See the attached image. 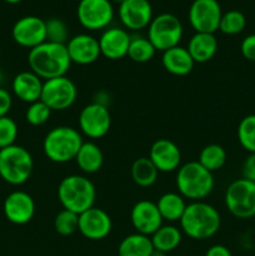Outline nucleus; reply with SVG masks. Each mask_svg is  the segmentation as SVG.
Returning <instances> with one entry per match:
<instances>
[{
    "mask_svg": "<svg viewBox=\"0 0 255 256\" xmlns=\"http://www.w3.org/2000/svg\"><path fill=\"white\" fill-rule=\"evenodd\" d=\"M42 84L44 82L42 78L38 76L32 70H28L15 75L12 82V89L18 99L26 104H32L42 98Z\"/></svg>",
    "mask_w": 255,
    "mask_h": 256,
    "instance_id": "412c9836",
    "label": "nucleus"
},
{
    "mask_svg": "<svg viewBox=\"0 0 255 256\" xmlns=\"http://www.w3.org/2000/svg\"><path fill=\"white\" fill-rule=\"evenodd\" d=\"M226 158V152L222 145L209 144L202 148L196 162L210 172H215L224 166Z\"/></svg>",
    "mask_w": 255,
    "mask_h": 256,
    "instance_id": "c85d7f7f",
    "label": "nucleus"
},
{
    "mask_svg": "<svg viewBox=\"0 0 255 256\" xmlns=\"http://www.w3.org/2000/svg\"><path fill=\"white\" fill-rule=\"evenodd\" d=\"M222 6L218 0H194L189 8L188 18L195 32L214 34L219 30Z\"/></svg>",
    "mask_w": 255,
    "mask_h": 256,
    "instance_id": "9b49d317",
    "label": "nucleus"
},
{
    "mask_svg": "<svg viewBox=\"0 0 255 256\" xmlns=\"http://www.w3.org/2000/svg\"><path fill=\"white\" fill-rule=\"evenodd\" d=\"M76 98V85L65 75L45 80L40 100L44 102L52 109V112H64L74 105Z\"/></svg>",
    "mask_w": 255,
    "mask_h": 256,
    "instance_id": "1a4fd4ad",
    "label": "nucleus"
},
{
    "mask_svg": "<svg viewBox=\"0 0 255 256\" xmlns=\"http://www.w3.org/2000/svg\"><path fill=\"white\" fill-rule=\"evenodd\" d=\"M162 68L172 75L185 76L192 72L195 62L186 48L178 45L162 52Z\"/></svg>",
    "mask_w": 255,
    "mask_h": 256,
    "instance_id": "4be33fe9",
    "label": "nucleus"
},
{
    "mask_svg": "<svg viewBox=\"0 0 255 256\" xmlns=\"http://www.w3.org/2000/svg\"><path fill=\"white\" fill-rule=\"evenodd\" d=\"M46 26V42L66 45L69 38V28L59 18H50L45 20Z\"/></svg>",
    "mask_w": 255,
    "mask_h": 256,
    "instance_id": "72a5a7b5",
    "label": "nucleus"
},
{
    "mask_svg": "<svg viewBox=\"0 0 255 256\" xmlns=\"http://www.w3.org/2000/svg\"><path fill=\"white\" fill-rule=\"evenodd\" d=\"M240 52L245 59L255 62V34H250L242 39L240 44Z\"/></svg>",
    "mask_w": 255,
    "mask_h": 256,
    "instance_id": "e433bc0d",
    "label": "nucleus"
},
{
    "mask_svg": "<svg viewBox=\"0 0 255 256\" xmlns=\"http://www.w3.org/2000/svg\"><path fill=\"white\" fill-rule=\"evenodd\" d=\"M175 184L179 194L192 202H202L214 190V175L198 162L180 165L176 170Z\"/></svg>",
    "mask_w": 255,
    "mask_h": 256,
    "instance_id": "20e7f679",
    "label": "nucleus"
},
{
    "mask_svg": "<svg viewBox=\"0 0 255 256\" xmlns=\"http://www.w3.org/2000/svg\"><path fill=\"white\" fill-rule=\"evenodd\" d=\"M79 228V215L70 210L62 209L54 219V229L62 236H70L75 234Z\"/></svg>",
    "mask_w": 255,
    "mask_h": 256,
    "instance_id": "473e14b6",
    "label": "nucleus"
},
{
    "mask_svg": "<svg viewBox=\"0 0 255 256\" xmlns=\"http://www.w3.org/2000/svg\"><path fill=\"white\" fill-rule=\"evenodd\" d=\"M12 40L18 45L32 50L46 42L45 20L35 15H26L15 22L12 29Z\"/></svg>",
    "mask_w": 255,
    "mask_h": 256,
    "instance_id": "ddd939ff",
    "label": "nucleus"
},
{
    "mask_svg": "<svg viewBox=\"0 0 255 256\" xmlns=\"http://www.w3.org/2000/svg\"><path fill=\"white\" fill-rule=\"evenodd\" d=\"M132 179L138 186L150 188L156 182L159 172L149 158H139L132 165Z\"/></svg>",
    "mask_w": 255,
    "mask_h": 256,
    "instance_id": "cd10ccee",
    "label": "nucleus"
},
{
    "mask_svg": "<svg viewBox=\"0 0 255 256\" xmlns=\"http://www.w3.org/2000/svg\"><path fill=\"white\" fill-rule=\"evenodd\" d=\"M112 2H114L115 4L120 5V4H122V2H124V0H112Z\"/></svg>",
    "mask_w": 255,
    "mask_h": 256,
    "instance_id": "37998d69",
    "label": "nucleus"
},
{
    "mask_svg": "<svg viewBox=\"0 0 255 256\" xmlns=\"http://www.w3.org/2000/svg\"><path fill=\"white\" fill-rule=\"evenodd\" d=\"M188 52L195 64L210 62L218 52V39L209 32H195L188 42Z\"/></svg>",
    "mask_w": 255,
    "mask_h": 256,
    "instance_id": "5701e85b",
    "label": "nucleus"
},
{
    "mask_svg": "<svg viewBox=\"0 0 255 256\" xmlns=\"http://www.w3.org/2000/svg\"><path fill=\"white\" fill-rule=\"evenodd\" d=\"M205 256H232V254L226 246L216 244V245H212V246H210L209 249L206 250Z\"/></svg>",
    "mask_w": 255,
    "mask_h": 256,
    "instance_id": "ea45409f",
    "label": "nucleus"
},
{
    "mask_svg": "<svg viewBox=\"0 0 255 256\" xmlns=\"http://www.w3.org/2000/svg\"><path fill=\"white\" fill-rule=\"evenodd\" d=\"M58 199L62 209L82 214L94 206L96 189L92 180L82 175H68L58 185Z\"/></svg>",
    "mask_w": 255,
    "mask_h": 256,
    "instance_id": "7ed1b4c3",
    "label": "nucleus"
},
{
    "mask_svg": "<svg viewBox=\"0 0 255 256\" xmlns=\"http://www.w3.org/2000/svg\"><path fill=\"white\" fill-rule=\"evenodd\" d=\"M242 174L244 179L255 182V152L248 155L246 159L244 160L242 168Z\"/></svg>",
    "mask_w": 255,
    "mask_h": 256,
    "instance_id": "4c0bfd02",
    "label": "nucleus"
},
{
    "mask_svg": "<svg viewBox=\"0 0 255 256\" xmlns=\"http://www.w3.org/2000/svg\"><path fill=\"white\" fill-rule=\"evenodd\" d=\"M118 12L125 29L132 32L148 28L154 18L149 0H124V2L119 5Z\"/></svg>",
    "mask_w": 255,
    "mask_h": 256,
    "instance_id": "2eb2a0df",
    "label": "nucleus"
},
{
    "mask_svg": "<svg viewBox=\"0 0 255 256\" xmlns=\"http://www.w3.org/2000/svg\"><path fill=\"white\" fill-rule=\"evenodd\" d=\"M4 2H8V4H19L22 0H4Z\"/></svg>",
    "mask_w": 255,
    "mask_h": 256,
    "instance_id": "79ce46f5",
    "label": "nucleus"
},
{
    "mask_svg": "<svg viewBox=\"0 0 255 256\" xmlns=\"http://www.w3.org/2000/svg\"><path fill=\"white\" fill-rule=\"evenodd\" d=\"M150 239L154 249L168 254L179 246L182 239V232L174 225H162Z\"/></svg>",
    "mask_w": 255,
    "mask_h": 256,
    "instance_id": "bb28decb",
    "label": "nucleus"
},
{
    "mask_svg": "<svg viewBox=\"0 0 255 256\" xmlns=\"http://www.w3.org/2000/svg\"><path fill=\"white\" fill-rule=\"evenodd\" d=\"M0 48H2V45H0Z\"/></svg>",
    "mask_w": 255,
    "mask_h": 256,
    "instance_id": "a18cd8bd",
    "label": "nucleus"
},
{
    "mask_svg": "<svg viewBox=\"0 0 255 256\" xmlns=\"http://www.w3.org/2000/svg\"><path fill=\"white\" fill-rule=\"evenodd\" d=\"M76 16L85 29L92 32L106 29L114 19V6L110 0H80Z\"/></svg>",
    "mask_w": 255,
    "mask_h": 256,
    "instance_id": "9d476101",
    "label": "nucleus"
},
{
    "mask_svg": "<svg viewBox=\"0 0 255 256\" xmlns=\"http://www.w3.org/2000/svg\"><path fill=\"white\" fill-rule=\"evenodd\" d=\"M34 160L32 154L20 145L0 150V178L10 185H22L32 176Z\"/></svg>",
    "mask_w": 255,
    "mask_h": 256,
    "instance_id": "423d86ee",
    "label": "nucleus"
},
{
    "mask_svg": "<svg viewBox=\"0 0 255 256\" xmlns=\"http://www.w3.org/2000/svg\"><path fill=\"white\" fill-rule=\"evenodd\" d=\"M184 29L176 15L172 12H162L152 18L148 26V39L150 40L156 52H166L179 45L182 42Z\"/></svg>",
    "mask_w": 255,
    "mask_h": 256,
    "instance_id": "0eeeda50",
    "label": "nucleus"
},
{
    "mask_svg": "<svg viewBox=\"0 0 255 256\" xmlns=\"http://www.w3.org/2000/svg\"><path fill=\"white\" fill-rule=\"evenodd\" d=\"M100 52L109 60H120L128 55L132 35L122 28H108L99 39Z\"/></svg>",
    "mask_w": 255,
    "mask_h": 256,
    "instance_id": "aec40b11",
    "label": "nucleus"
},
{
    "mask_svg": "<svg viewBox=\"0 0 255 256\" xmlns=\"http://www.w3.org/2000/svg\"><path fill=\"white\" fill-rule=\"evenodd\" d=\"M82 142V132L75 128L62 125L48 132L42 142V152L50 162L65 164L75 160Z\"/></svg>",
    "mask_w": 255,
    "mask_h": 256,
    "instance_id": "39448f33",
    "label": "nucleus"
},
{
    "mask_svg": "<svg viewBox=\"0 0 255 256\" xmlns=\"http://www.w3.org/2000/svg\"><path fill=\"white\" fill-rule=\"evenodd\" d=\"M185 199L179 192H165L158 199L156 206L162 220L174 222H180L186 208Z\"/></svg>",
    "mask_w": 255,
    "mask_h": 256,
    "instance_id": "393cba45",
    "label": "nucleus"
},
{
    "mask_svg": "<svg viewBox=\"0 0 255 256\" xmlns=\"http://www.w3.org/2000/svg\"><path fill=\"white\" fill-rule=\"evenodd\" d=\"M12 106V96L5 88L0 86V118L8 116Z\"/></svg>",
    "mask_w": 255,
    "mask_h": 256,
    "instance_id": "58836bf2",
    "label": "nucleus"
},
{
    "mask_svg": "<svg viewBox=\"0 0 255 256\" xmlns=\"http://www.w3.org/2000/svg\"><path fill=\"white\" fill-rule=\"evenodd\" d=\"M75 162L82 172L95 174L102 169L104 164V154L99 145L92 142H84L75 158Z\"/></svg>",
    "mask_w": 255,
    "mask_h": 256,
    "instance_id": "b1692460",
    "label": "nucleus"
},
{
    "mask_svg": "<svg viewBox=\"0 0 255 256\" xmlns=\"http://www.w3.org/2000/svg\"><path fill=\"white\" fill-rule=\"evenodd\" d=\"M149 158L159 172H176L182 164L179 146L169 139H158L152 142Z\"/></svg>",
    "mask_w": 255,
    "mask_h": 256,
    "instance_id": "a211bd4d",
    "label": "nucleus"
},
{
    "mask_svg": "<svg viewBox=\"0 0 255 256\" xmlns=\"http://www.w3.org/2000/svg\"><path fill=\"white\" fill-rule=\"evenodd\" d=\"M179 222L180 230L190 239L206 240L219 232L222 218L218 209L202 200L188 204Z\"/></svg>",
    "mask_w": 255,
    "mask_h": 256,
    "instance_id": "f03ea898",
    "label": "nucleus"
},
{
    "mask_svg": "<svg viewBox=\"0 0 255 256\" xmlns=\"http://www.w3.org/2000/svg\"><path fill=\"white\" fill-rule=\"evenodd\" d=\"M130 220L136 232L146 236H152L164 222L158 210L156 202L150 200H140L135 202L130 212Z\"/></svg>",
    "mask_w": 255,
    "mask_h": 256,
    "instance_id": "f3484780",
    "label": "nucleus"
},
{
    "mask_svg": "<svg viewBox=\"0 0 255 256\" xmlns=\"http://www.w3.org/2000/svg\"><path fill=\"white\" fill-rule=\"evenodd\" d=\"M66 49L72 64L90 65L102 56L99 40L89 34H78L70 38Z\"/></svg>",
    "mask_w": 255,
    "mask_h": 256,
    "instance_id": "6ab92c4d",
    "label": "nucleus"
},
{
    "mask_svg": "<svg viewBox=\"0 0 255 256\" xmlns=\"http://www.w3.org/2000/svg\"><path fill=\"white\" fill-rule=\"evenodd\" d=\"M246 26V18L239 10H229L222 12L219 30L225 35H238Z\"/></svg>",
    "mask_w": 255,
    "mask_h": 256,
    "instance_id": "2f4dec72",
    "label": "nucleus"
},
{
    "mask_svg": "<svg viewBox=\"0 0 255 256\" xmlns=\"http://www.w3.org/2000/svg\"><path fill=\"white\" fill-rule=\"evenodd\" d=\"M79 129L89 139H102L109 132L112 126V115L109 109L98 102L88 104L79 114Z\"/></svg>",
    "mask_w": 255,
    "mask_h": 256,
    "instance_id": "f8f14e48",
    "label": "nucleus"
},
{
    "mask_svg": "<svg viewBox=\"0 0 255 256\" xmlns=\"http://www.w3.org/2000/svg\"><path fill=\"white\" fill-rule=\"evenodd\" d=\"M225 206L232 216L238 219H250L255 216V182L236 179L226 188Z\"/></svg>",
    "mask_w": 255,
    "mask_h": 256,
    "instance_id": "6e6552de",
    "label": "nucleus"
},
{
    "mask_svg": "<svg viewBox=\"0 0 255 256\" xmlns=\"http://www.w3.org/2000/svg\"><path fill=\"white\" fill-rule=\"evenodd\" d=\"M150 256H166V252H160V250H156V249H154V250H152V255H150Z\"/></svg>",
    "mask_w": 255,
    "mask_h": 256,
    "instance_id": "a19ab883",
    "label": "nucleus"
},
{
    "mask_svg": "<svg viewBox=\"0 0 255 256\" xmlns=\"http://www.w3.org/2000/svg\"><path fill=\"white\" fill-rule=\"evenodd\" d=\"M155 52H156V49L148 38L132 36L126 56L132 62L144 64V62H150L155 56Z\"/></svg>",
    "mask_w": 255,
    "mask_h": 256,
    "instance_id": "c756f323",
    "label": "nucleus"
},
{
    "mask_svg": "<svg viewBox=\"0 0 255 256\" xmlns=\"http://www.w3.org/2000/svg\"><path fill=\"white\" fill-rule=\"evenodd\" d=\"M112 222L110 215L100 208L92 206L79 214L78 232L86 239L96 242L102 240L112 232Z\"/></svg>",
    "mask_w": 255,
    "mask_h": 256,
    "instance_id": "4468645a",
    "label": "nucleus"
},
{
    "mask_svg": "<svg viewBox=\"0 0 255 256\" xmlns=\"http://www.w3.org/2000/svg\"><path fill=\"white\" fill-rule=\"evenodd\" d=\"M78 2H80V0H78Z\"/></svg>",
    "mask_w": 255,
    "mask_h": 256,
    "instance_id": "c03bdc74",
    "label": "nucleus"
},
{
    "mask_svg": "<svg viewBox=\"0 0 255 256\" xmlns=\"http://www.w3.org/2000/svg\"><path fill=\"white\" fill-rule=\"evenodd\" d=\"M18 138V125L10 116L0 118V150L15 144Z\"/></svg>",
    "mask_w": 255,
    "mask_h": 256,
    "instance_id": "c9c22d12",
    "label": "nucleus"
},
{
    "mask_svg": "<svg viewBox=\"0 0 255 256\" xmlns=\"http://www.w3.org/2000/svg\"><path fill=\"white\" fill-rule=\"evenodd\" d=\"M240 146L249 154L255 152V114L246 115L240 120L236 130Z\"/></svg>",
    "mask_w": 255,
    "mask_h": 256,
    "instance_id": "7c9ffc66",
    "label": "nucleus"
},
{
    "mask_svg": "<svg viewBox=\"0 0 255 256\" xmlns=\"http://www.w3.org/2000/svg\"><path fill=\"white\" fill-rule=\"evenodd\" d=\"M66 45L45 42L29 50L28 65L30 70L44 80L65 76L72 66Z\"/></svg>",
    "mask_w": 255,
    "mask_h": 256,
    "instance_id": "f257e3e1",
    "label": "nucleus"
},
{
    "mask_svg": "<svg viewBox=\"0 0 255 256\" xmlns=\"http://www.w3.org/2000/svg\"><path fill=\"white\" fill-rule=\"evenodd\" d=\"M50 115H52V109L44 102L38 100L29 104L25 112V119L32 126H42L50 119Z\"/></svg>",
    "mask_w": 255,
    "mask_h": 256,
    "instance_id": "f704fd0d",
    "label": "nucleus"
},
{
    "mask_svg": "<svg viewBox=\"0 0 255 256\" xmlns=\"http://www.w3.org/2000/svg\"><path fill=\"white\" fill-rule=\"evenodd\" d=\"M149 2H150V0H149Z\"/></svg>",
    "mask_w": 255,
    "mask_h": 256,
    "instance_id": "49530a36",
    "label": "nucleus"
},
{
    "mask_svg": "<svg viewBox=\"0 0 255 256\" xmlns=\"http://www.w3.org/2000/svg\"><path fill=\"white\" fill-rule=\"evenodd\" d=\"M2 212L8 222L15 225H25L35 215V202L28 192L16 190L5 198Z\"/></svg>",
    "mask_w": 255,
    "mask_h": 256,
    "instance_id": "dca6fc26",
    "label": "nucleus"
},
{
    "mask_svg": "<svg viewBox=\"0 0 255 256\" xmlns=\"http://www.w3.org/2000/svg\"><path fill=\"white\" fill-rule=\"evenodd\" d=\"M154 246L150 236L139 234H130L120 242L118 256H150Z\"/></svg>",
    "mask_w": 255,
    "mask_h": 256,
    "instance_id": "a878e982",
    "label": "nucleus"
}]
</instances>
